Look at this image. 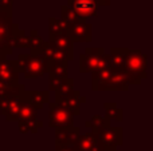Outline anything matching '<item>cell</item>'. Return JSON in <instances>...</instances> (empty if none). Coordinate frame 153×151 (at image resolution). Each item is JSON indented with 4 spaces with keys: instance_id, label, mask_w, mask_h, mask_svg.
I'll list each match as a JSON object with an SVG mask.
<instances>
[{
    "instance_id": "1",
    "label": "cell",
    "mask_w": 153,
    "mask_h": 151,
    "mask_svg": "<svg viewBox=\"0 0 153 151\" xmlns=\"http://www.w3.org/2000/svg\"><path fill=\"white\" fill-rule=\"evenodd\" d=\"M106 67H110V59L103 47H89L79 55V72L82 74H91Z\"/></svg>"
},
{
    "instance_id": "2",
    "label": "cell",
    "mask_w": 153,
    "mask_h": 151,
    "mask_svg": "<svg viewBox=\"0 0 153 151\" xmlns=\"http://www.w3.org/2000/svg\"><path fill=\"white\" fill-rule=\"evenodd\" d=\"M18 64L19 71L26 79H35L47 74V60L42 54H20Z\"/></svg>"
},
{
    "instance_id": "3",
    "label": "cell",
    "mask_w": 153,
    "mask_h": 151,
    "mask_svg": "<svg viewBox=\"0 0 153 151\" xmlns=\"http://www.w3.org/2000/svg\"><path fill=\"white\" fill-rule=\"evenodd\" d=\"M122 68L143 82V79H146V76H148V74H146L148 58H146L145 54H143L138 50H129Z\"/></svg>"
},
{
    "instance_id": "4",
    "label": "cell",
    "mask_w": 153,
    "mask_h": 151,
    "mask_svg": "<svg viewBox=\"0 0 153 151\" xmlns=\"http://www.w3.org/2000/svg\"><path fill=\"white\" fill-rule=\"evenodd\" d=\"M15 27L16 23H13L12 12L0 11V54H3V55L8 56L13 51L10 43L12 40Z\"/></svg>"
},
{
    "instance_id": "5",
    "label": "cell",
    "mask_w": 153,
    "mask_h": 151,
    "mask_svg": "<svg viewBox=\"0 0 153 151\" xmlns=\"http://www.w3.org/2000/svg\"><path fill=\"white\" fill-rule=\"evenodd\" d=\"M74 123V117L69 111L59 106L55 102L48 103V126L53 128H66L71 127Z\"/></svg>"
},
{
    "instance_id": "6",
    "label": "cell",
    "mask_w": 153,
    "mask_h": 151,
    "mask_svg": "<svg viewBox=\"0 0 153 151\" xmlns=\"http://www.w3.org/2000/svg\"><path fill=\"white\" fill-rule=\"evenodd\" d=\"M91 131L97 135V139L101 144L110 147H118L124 143L122 141V128L121 127H93Z\"/></svg>"
},
{
    "instance_id": "7",
    "label": "cell",
    "mask_w": 153,
    "mask_h": 151,
    "mask_svg": "<svg viewBox=\"0 0 153 151\" xmlns=\"http://www.w3.org/2000/svg\"><path fill=\"white\" fill-rule=\"evenodd\" d=\"M19 64L18 60H10L7 55L0 54V80L10 86L19 84Z\"/></svg>"
},
{
    "instance_id": "8",
    "label": "cell",
    "mask_w": 153,
    "mask_h": 151,
    "mask_svg": "<svg viewBox=\"0 0 153 151\" xmlns=\"http://www.w3.org/2000/svg\"><path fill=\"white\" fill-rule=\"evenodd\" d=\"M55 103L62 106L73 117H76V115L81 114V104L86 103V98L81 96V92L78 90H74L70 95H66V96L55 95Z\"/></svg>"
},
{
    "instance_id": "9",
    "label": "cell",
    "mask_w": 153,
    "mask_h": 151,
    "mask_svg": "<svg viewBox=\"0 0 153 151\" xmlns=\"http://www.w3.org/2000/svg\"><path fill=\"white\" fill-rule=\"evenodd\" d=\"M67 31L73 43H90L93 40V27L87 21H76L73 24H67Z\"/></svg>"
},
{
    "instance_id": "10",
    "label": "cell",
    "mask_w": 153,
    "mask_h": 151,
    "mask_svg": "<svg viewBox=\"0 0 153 151\" xmlns=\"http://www.w3.org/2000/svg\"><path fill=\"white\" fill-rule=\"evenodd\" d=\"M70 8L75 11V13L82 19L87 21V19L91 16H97L98 11V0H67V4Z\"/></svg>"
},
{
    "instance_id": "11",
    "label": "cell",
    "mask_w": 153,
    "mask_h": 151,
    "mask_svg": "<svg viewBox=\"0 0 153 151\" xmlns=\"http://www.w3.org/2000/svg\"><path fill=\"white\" fill-rule=\"evenodd\" d=\"M23 120L31 128V134H36L38 128L43 127V122L38 119V110H35L32 106H30L27 102L20 99V106H19V119Z\"/></svg>"
},
{
    "instance_id": "12",
    "label": "cell",
    "mask_w": 153,
    "mask_h": 151,
    "mask_svg": "<svg viewBox=\"0 0 153 151\" xmlns=\"http://www.w3.org/2000/svg\"><path fill=\"white\" fill-rule=\"evenodd\" d=\"M42 56L47 60V63H62V62H71L74 59V52H69L65 50H59V48L54 47L51 43H46L45 48L42 50Z\"/></svg>"
},
{
    "instance_id": "13",
    "label": "cell",
    "mask_w": 153,
    "mask_h": 151,
    "mask_svg": "<svg viewBox=\"0 0 153 151\" xmlns=\"http://www.w3.org/2000/svg\"><path fill=\"white\" fill-rule=\"evenodd\" d=\"M22 100L27 102L35 110H40L45 107L46 103H50V91H35V90H24L22 94Z\"/></svg>"
},
{
    "instance_id": "14",
    "label": "cell",
    "mask_w": 153,
    "mask_h": 151,
    "mask_svg": "<svg viewBox=\"0 0 153 151\" xmlns=\"http://www.w3.org/2000/svg\"><path fill=\"white\" fill-rule=\"evenodd\" d=\"M20 98H4L0 99V114L7 122H18Z\"/></svg>"
},
{
    "instance_id": "15",
    "label": "cell",
    "mask_w": 153,
    "mask_h": 151,
    "mask_svg": "<svg viewBox=\"0 0 153 151\" xmlns=\"http://www.w3.org/2000/svg\"><path fill=\"white\" fill-rule=\"evenodd\" d=\"M81 135L79 127L71 126L66 128H55V146H71Z\"/></svg>"
},
{
    "instance_id": "16",
    "label": "cell",
    "mask_w": 153,
    "mask_h": 151,
    "mask_svg": "<svg viewBox=\"0 0 153 151\" xmlns=\"http://www.w3.org/2000/svg\"><path fill=\"white\" fill-rule=\"evenodd\" d=\"M98 146H100V142L97 139V135L93 131H89L75 139L73 149L74 151H97Z\"/></svg>"
},
{
    "instance_id": "17",
    "label": "cell",
    "mask_w": 153,
    "mask_h": 151,
    "mask_svg": "<svg viewBox=\"0 0 153 151\" xmlns=\"http://www.w3.org/2000/svg\"><path fill=\"white\" fill-rule=\"evenodd\" d=\"M48 43L59 50H65L69 52H74V43L69 34H59V35H48Z\"/></svg>"
},
{
    "instance_id": "18",
    "label": "cell",
    "mask_w": 153,
    "mask_h": 151,
    "mask_svg": "<svg viewBox=\"0 0 153 151\" xmlns=\"http://www.w3.org/2000/svg\"><path fill=\"white\" fill-rule=\"evenodd\" d=\"M129 48L125 47H113L109 54V59H110V67L113 70H120L124 67L125 58Z\"/></svg>"
},
{
    "instance_id": "19",
    "label": "cell",
    "mask_w": 153,
    "mask_h": 151,
    "mask_svg": "<svg viewBox=\"0 0 153 151\" xmlns=\"http://www.w3.org/2000/svg\"><path fill=\"white\" fill-rule=\"evenodd\" d=\"M24 86L23 84H16V86H10L7 83L0 80V99L4 98H22V94L24 92Z\"/></svg>"
},
{
    "instance_id": "20",
    "label": "cell",
    "mask_w": 153,
    "mask_h": 151,
    "mask_svg": "<svg viewBox=\"0 0 153 151\" xmlns=\"http://www.w3.org/2000/svg\"><path fill=\"white\" fill-rule=\"evenodd\" d=\"M111 74H113V68L111 67H106V68H101L91 72V90L97 91V88L101 84H103L111 76Z\"/></svg>"
},
{
    "instance_id": "21",
    "label": "cell",
    "mask_w": 153,
    "mask_h": 151,
    "mask_svg": "<svg viewBox=\"0 0 153 151\" xmlns=\"http://www.w3.org/2000/svg\"><path fill=\"white\" fill-rule=\"evenodd\" d=\"M103 110H105V118L109 119L110 122L111 120H117V122L124 120V111L114 102H105L103 103Z\"/></svg>"
},
{
    "instance_id": "22",
    "label": "cell",
    "mask_w": 153,
    "mask_h": 151,
    "mask_svg": "<svg viewBox=\"0 0 153 151\" xmlns=\"http://www.w3.org/2000/svg\"><path fill=\"white\" fill-rule=\"evenodd\" d=\"M47 74L55 78H69V64L66 62L62 63H47Z\"/></svg>"
},
{
    "instance_id": "23",
    "label": "cell",
    "mask_w": 153,
    "mask_h": 151,
    "mask_svg": "<svg viewBox=\"0 0 153 151\" xmlns=\"http://www.w3.org/2000/svg\"><path fill=\"white\" fill-rule=\"evenodd\" d=\"M11 48H28L30 47V43H28V36L24 34L23 29L19 28V26L16 24L15 27V31H13V36L12 40L10 43Z\"/></svg>"
},
{
    "instance_id": "24",
    "label": "cell",
    "mask_w": 153,
    "mask_h": 151,
    "mask_svg": "<svg viewBox=\"0 0 153 151\" xmlns=\"http://www.w3.org/2000/svg\"><path fill=\"white\" fill-rule=\"evenodd\" d=\"M28 43H30V50H31V54H40L42 50L45 48L46 43L42 37L38 35L36 29H31L28 35Z\"/></svg>"
},
{
    "instance_id": "25",
    "label": "cell",
    "mask_w": 153,
    "mask_h": 151,
    "mask_svg": "<svg viewBox=\"0 0 153 151\" xmlns=\"http://www.w3.org/2000/svg\"><path fill=\"white\" fill-rule=\"evenodd\" d=\"M59 34H69L67 24L61 19L50 18L48 19V35H59Z\"/></svg>"
},
{
    "instance_id": "26",
    "label": "cell",
    "mask_w": 153,
    "mask_h": 151,
    "mask_svg": "<svg viewBox=\"0 0 153 151\" xmlns=\"http://www.w3.org/2000/svg\"><path fill=\"white\" fill-rule=\"evenodd\" d=\"M61 13H62V21H65L66 24H73L76 23V21H85L79 18L75 13V11L73 8H70L69 5H62L61 7Z\"/></svg>"
},
{
    "instance_id": "27",
    "label": "cell",
    "mask_w": 153,
    "mask_h": 151,
    "mask_svg": "<svg viewBox=\"0 0 153 151\" xmlns=\"http://www.w3.org/2000/svg\"><path fill=\"white\" fill-rule=\"evenodd\" d=\"M74 90H75L74 88V79H73V78H65V79H62L61 86L58 87V90L55 91V95L66 96V95H70Z\"/></svg>"
},
{
    "instance_id": "28",
    "label": "cell",
    "mask_w": 153,
    "mask_h": 151,
    "mask_svg": "<svg viewBox=\"0 0 153 151\" xmlns=\"http://www.w3.org/2000/svg\"><path fill=\"white\" fill-rule=\"evenodd\" d=\"M87 128H93V127H109L111 126V122L109 119H106L105 117H101V115H93L91 119L90 120H86L85 123Z\"/></svg>"
},
{
    "instance_id": "29",
    "label": "cell",
    "mask_w": 153,
    "mask_h": 151,
    "mask_svg": "<svg viewBox=\"0 0 153 151\" xmlns=\"http://www.w3.org/2000/svg\"><path fill=\"white\" fill-rule=\"evenodd\" d=\"M61 82H62L61 78H55L48 75V91H54L55 92L58 90V87L61 86Z\"/></svg>"
},
{
    "instance_id": "30",
    "label": "cell",
    "mask_w": 153,
    "mask_h": 151,
    "mask_svg": "<svg viewBox=\"0 0 153 151\" xmlns=\"http://www.w3.org/2000/svg\"><path fill=\"white\" fill-rule=\"evenodd\" d=\"M13 0H0V11H10L12 12Z\"/></svg>"
},
{
    "instance_id": "31",
    "label": "cell",
    "mask_w": 153,
    "mask_h": 151,
    "mask_svg": "<svg viewBox=\"0 0 153 151\" xmlns=\"http://www.w3.org/2000/svg\"><path fill=\"white\" fill-rule=\"evenodd\" d=\"M18 125H19V131H20L22 134L31 133V128H30V126L27 125L26 122H23V120H18Z\"/></svg>"
},
{
    "instance_id": "32",
    "label": "cell",
    "mask_w": 153,
    "mask_h": 151,
    "mask_svg": "<svg viewBox=\"0 0 153 151\" xmlns=\"http://www.w3.org/2000/svg\"><path fill=\"white\" fill-rule=\"evenodd\" d=\"M53 151H74L71 146H55V150Z\"/></svg>"
},
{
    "instance_id": "33",
    "label": "cell",
    "mask_w": 153,
    "mask_h": 151,
    "mask_svg": "<svg viewBox=\"0 0 153 151\" xmlns=\"http://www.w3.org/2000/svg\"><path fill=\"white\" fill-rule=\"evenodd\" d=\"M97 151H116V147H110V146H103V144L100 143Z\"/></svg>"
},
{
    "instance_id": "34",
    "label": "cell",
    "mask_w": 153,
    "mask_h": 151,
    "mask_svg": "<svg viewBox=\"0 0 153 151\" xmlns=\"http://www.w3.org/2000/svg\"><path fill=\"white\" fill-rule=\"evenodd\" d=\"M111 1L113 0H98V4H100V7H108V5H110Z\"/></svg>"
}]
</instances>
